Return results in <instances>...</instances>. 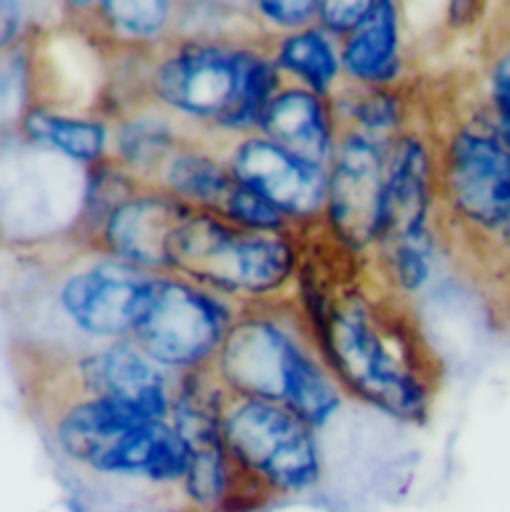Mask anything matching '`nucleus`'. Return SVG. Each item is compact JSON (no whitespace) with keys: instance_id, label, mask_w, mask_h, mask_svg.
I'll list each match as a JSON object with an SVG mask.
<instances>
[{"instance_id":"nucleus-1","label":"nucleus","mask_w":510,"mask_h":512,"mask_svg":"<svg viewBox=\"0 0 510 512\" xmlns=\"http://www.w3.org/2000/svg\"><path fill=\"white\" fill-rule=\"evenodd\" d=\"M297 294L316 351L346 396L394 421L423 426L438 391V368L416 324L396 301L379 299L361 286L326 294L306 261Z\"/></svg>"},{"instance_id":"nucleus-2","label":"nucleus","mask_w":510,"mask_h":512,"mask_svg":"<svg viewBox=\"0 0 510 512\" xmlns=\"http://www.w3.org/2000/svg\"><path fill=\"white\" fill-rule=\"evenodd\" d=\"M284 83L267 40L175 35L152 48L147 97L197 135L232 142L257 132Z\"/></svg>"},{"instance_id":"nucleus-3","label":"nucleus","mask_w":510,"mask_h":512,"mask_svg":"<svg viewBox=\"0 0 510 512\" xmlns=\"http://www.w3.org/2000/svg\"><path fill=\"white\" fill-rule=\"evenodd\" d=\"M209 371L229 396L282 406L314 430L329 426L346 401L302 311L287 299L242 306Z\"/></svg>"},{"instance_id":"nucleus-4","label":"nucleus","mask_w":510,"mask_h":512,"mask_svg":"<svg viewBox=\"0 0 510 512\" xmlns=\"http://www.w3.org/2000/svg\"><path fill=\"white\" fill-rule=\"evenodd\" d=\"M302 234L252 232L192 209L170 244V274L249 306L282 301L302 271Z\"/></svg>"},{"instance_id":"nucleus-5","label":"nucleus","mask_w":510,"mask_h":512,"mask_svg":"<svg viewBox=\"0 0 510 512\" xmlns=\"http://www.w3.org/2000/svg\"><path fill=\"white\" fill-rule=\"evenodd\" d=\"M438 212L468 239L510 249V147L483 117L436 137Z\"/></svg>"},{"instance_id":"nucleus-6","label":"nucleus","mask_w":510,"mask_h":512,"mask_svg":"<svg viewBox=\"0 0 510 512\" xmlns=\"http://www.w3.org/2000/svg\"><path fill=\"white\" fill-rule=\"evenodd\" d=\"M222 440L232 463L269 500L304 498L324 480V458L316 430L282 406L227 396Z\"/></svg>"},{"instance_id":"nucleus-7","label":"nucleus","mask_w":510,"mask_h":512,"mask_svg":"<svg viewBox=\"0 0 510 512\" xmlns=\"http://www.w3.org/2000/svg\"><path fill=\"white\" fill-rule=\"evenodd\" d=\"M242 304L177 274H157L155 294L132 341L177 376L212 368Z\"/></svg>"},{"instance_id":"nucleus-8","label":"nucleus","mask_w":510,"mask_h":512,"mask_svg":"<svg viewBox=\"0 0 510 512\" xmlns=\"http://www.w3.org/2000/svg\"><path fill=\"white\" fill-rule=\"evenodd\" d=\"M155 284L157 274L88 247L85 259L60 279L55 299L70 329L98 348L132 339Z\"/></svg>"},{"instance_id":"nucleus-9","label":"nucleus","mask_w":510,"mask_h":512,"mask_svg":"<svg viewBox=\"0 0 510 512\" xmlns=\"http://www.w3.org/2000/svg\"><path fill=\"white\" fill-rule=\"evenodd\" d=\"M389 145L354 130L339 132L321 227L349 254H364L379 242Z\"/></svg>"},{"instance_id":"nucleus-10","label":"nucleus","mask_w":510,"mask_h":512,"mask_svg":"<svg viewBox=\"0 0 510 512\" xmlns=\"http://www.w3.org/2000/svg\"><path fill=\"white\" fill-rule=\"evenodd\" d=\"M224 162L239 187L274 204L297 229L324 222L329 197L326 165L304 160L259 132L229 142Z\"/></svg>"},{"instance_id":"nucleus-11","label":"nucleus","mask_w":510,"mask_h":512,"mask_svg":"<svg viewBox=\"0 0 510 512\" xmlns=\"http://www.w3.org/2000/svg\"><path fill=\"white\" fill-rule=\"evenodd\" d=\"M73 393L120 403L145 421H170L180 376L152 361L132 339L88 348L70 368Z\"/></svg>"},{"instance_id":"nucleus-12","label":"nucleus","mask_w":510,"mask_h":512,"mask_svg":"<svg viewBox=\"0 0 510 512\" xmlns=\"http://www.w3.org/2000/svg\"><path fill=\"white\" fill-rule=\"evenodd\" d=\"M190 468V445L170 421H140L117 435L85 473L115 488L140 490L170 510Z\"/></svg>"},{"instance_id":"nucleus-13","label":"nucleus","mask_w":510,"mask_h":512,"mask_svg":"<svg viewBox=\"0 0 510 512\" xmlns=\"http://www.w3.org/2000/svg\"><path fill=\"white\" fill-rule=\"evenodd\" d=\"M190 212L155 184H142L102 219L88 247L150 274H170L172 237Z\"/></svg>"},{"instance_id":"nucleus-14","label":"nucleus","mask_w":510,"mask_h":512,"mask_svg":"<svg viewBox=\"0 0 510 512\" xmlns=\"http://www.w3.org/2000/svg\"><path fill=\"white\" fill-rule=\"evenodd\" d=\"M257 132L304 160L329 167L341 130L331 97L284 83L264 110Z\"/></svg>"},{"instance_id":"nucleus-15","label":"nucleus","mask_w":510,"mask_h":512,"mask_svg":"<svg viewBox=\"0 0 510 512\" xmlns=\"http://www.w3.org/2000/svg\"><path fill=\"white\" fill-rule=\"evenodd\" d=\"M344 83L359 87H399L404 78L401 10L391 0H376L374 13L359 30L339 40Z\"/></svg>"},{"instance_id":"nucleus-16","label":"nucleus","mask_w":510,"mask_h":512,"mask_svg":"<svg viewBox=\"0 0 510 512\" xmlns=\"http://www.w3.org/2000/svg\"><path fill=\"white\" fill-rule=\"evenodd\" d=\"M190 137L197 135L175 115L155 102H142L112 120L110 157L142 184H152L167 157Z\"/></svg>"},{"instance_id":"nucleus-17","label":"nucleus","mask_w":510,"mask_h":512,"mask_svg":"<svg viewBox=\"0 0 510 512\" xmlns=\"http://www.w3.org/2000/svg\"><path fill=\"white\" fill-rule=\"evenodd\" d=\"M145 418L120 403L88 393H68L53 421V438L60 455L78 470H88L95 458L117 438Z\"/></svg>"},{"instance_id":"nucleus-18","label":"nucleus","mask_w":510,"mask_h":512,"mask_svg":"<svg viewBox=\"0 0 510 512\" xmlns=\"http://www.w3.org/2000/svg\"><path fill=\"white\" fill-rule=\"evenodd\" d=\"M155 187L175 197L190 209L214 212L229 187L234 184L224 155L214 150V145L202 142V137H190L182 147H177L155 177Z\"/></svg>"},{"instance_id":"nucleus-19","label":"nucleus","mask_w":510,"mask_h":512,"mask_svg":"<svg viewBox=\"0 0 510 512\" xmlns=\"http://www.w3.org/2000/svg\"><path fill=\"white\" fill-rule=\"evenodd\" d=\"M269 53L287 83L302 85L321 97H334L344 85L341 45L319 25L267 40Z\"/></svg>"},{"instance_id":"nucleus-20","label":"nucleus","mask_w":510,"mask_h":512,"mask_svg":"<svg viewBox=\"0 0 510 512\" xmlns=\"http://www.w3.org/2000/svg\"><path fill=\"white\" fill-rule=\"evenodd\" d=\"M23 132L30 142L55 150L85 170L110 160L112 122L100 115H70L33 105L23 117Z\"/></svg>"},{"instance_id":"nucleus-21","label":"nucleus","mask_w":510,"mask_h":512,"mask_svg":"<svg viewBox=\"0 0 510 512\" xmlns=\"http://www.w3.org/2000/svg\"><path fill=\"white\" fill-rule=\"evenodd\" d=\"M88 15V28L117 48H160L175 38L177 5L167 0H110Z\"/></svg>"},{"instance_id":"nucleus-22","label":"nucleus","mask_w":510,"mask_h":512,"mask_svg":"<svg viewBox=\"0 0 510 512\" xmlns=\"http://www.w3.org/2000/svg\"><path fill=\"white\" fill-rule=\"evenodd\" d=\"M339 130H354L379 140L394 142L411 125V102L404 85L399 87H359L344 83L331 97Z\"/></svg>"},{"instance_id":"nucleus-23","label":"nucleus","mask_w":510,"mask_h":512,"mask_svg":"<svg viewBox=\"0 0 510 512\" xmlns=\"http://www.w3.org/2000/svg\"><path fill=\"white\" fill-rule=\"evenodd\" d=\"M222 219L232 222L234 227L252 229V232H272V234H302V229L294 227L274 204L259 194L249 192L247 187H239L237 182L229 187L219 207L214 209Z\"/></svg>"},{"instance_id":"nucleus-24","label":"nucleus","mask_w":510,"mask_h":512,"mask_svg":"<svg viewBox=\"0 0 510 512\" xmlns=\"http://www.w3.org/2000/svg\"><path fill=\"white\" fill-rule=\"evenodd\" d=\"M376 0H316V25L344 40L369 20Z\"/></svg>"},{"instance_id":"nucleus-25","label":"nucleus","mask_w":510,"mask_h":512,"mask_svg":"<svg viewBox=\"0 0 510 512\" xmlns=\"http://www.w3.org/2000/svg\"><path fill=\"white\" fill-rule=\"evenodd\" d=\"M252 8L254 15L277 35L304 30L316 23V0H259Z\"/></svg>"},{"instance_id":"nucleus-26","label":"nucleus","mask_w":510,"mask_h":512,"mask_svg":"<svg viewBox=\"0 0 510 512\" xmlns=\"http://www.w3.org/2000/svg\"><path fill=\"white\" fill-rule=\"evenodd\" d=\"M491 110L498 135L510 147V45L498 53L491 68Z\"/></svg>"},{"instance_id":"nucleus-27","label":"nucleus","mask_w":510,"mask_h":512,"mask_svg":"<svg viewBox=\"0 0 510 512\" xmlns=\"http://www.w3.org/2000/svg\"><path fill=\"white\" fill-rule=\"evenodd\" d=\"M20 28V5L0 3V48L15 38Z\"/></svg>"}]
</instances>
